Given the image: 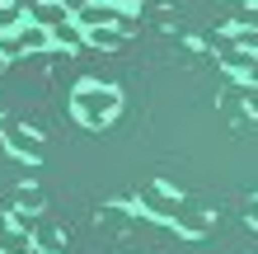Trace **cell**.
<instances>
[{"mask_svg":"<svg viewBox=\"0 0 258 254\" xmlns=\"http://www.w3.org/2000/svg\"><path fill=\"white\" fill-rule=\"evenodd\" d=\"M0 66H5V52H0Z\"/></svg>","mask_w":258,"mask_h":254,"instance_id":"17","label":"cell"},{"mask_svg":"<svg viewBox=\"0 0 258 254\" xmlns=\"http://www.w3.org/2000/svg\"><path fill=\"white\" fill-rule=\"evenodd\" d=\"M113 5H117V10H132V5H141V0H113Z\"/></svg>","mask_w":258,"mask_h":254,"instance_id":"14","label":"cell"},{"mask_svg":"<svg viewBox=\"0 0 258 254\" xmlns=\"http://www.w3.org/2000/svg\"><path fill=\"white\" fill-rule=\"evenodd\" d=\"M174 221H178V226H183V231H192V235H202L211 217H207V212H183V207H178V217H174Z\"/></svg>","mask_w":258,"mask_h":254,"instance_id":"11","label":"cell"},{"mask_svg":"<svg viewBox=\"0 0 258 254\" xmlns=\"http://www.w3.org/2000/svg\"><path fill=\"white\" fill-rule=\"evenodd\" d=\"M24 19L42 24V28H56V24L75 19V14H71V5H61V0H33V5H24Z\"/></svg>","mask_w":258,"mask_h":254,"instance_id":"3","label":"cell"},{"mask_svg":"<svg viewBox=\"0 0 258 254\" xmlns=\"http://www.w3.org/2000/svg\"><path fill=\"white\" fill-rule=\"evenodd\" d=\"M47 47H52V33H47L42 24H28V19H24L19 28H14V38H10L0 52L14 57V52H47Z\"/></svg>","mask_w":258,"mask_h":254,"instance_id":"2","label":"cell"},{"mask_svg":"<svg viewBox=\"0 0 258 254\" xmlns=\"http://www.w3.org/2000/svg\"><path fill=\"white\" fill-rule=\"evenodd\" d=\"M71 113L80 118L85 127H103L117 113V89L113 85H80L71 94Z\"/></svg>","mask_w":258,"mask_h":254,"instance_id":"1","label":"cell"},{"mask_svg":"<svg viewBox=\"0 0 258 254\" xmlns=\"http://www.w3.org/2000/svg\"><path fill=\"white\" fill-rule=\"evenodd\" d=\"M0 254H33V235L10 226L5 235H0Z\"/></svg>","mask_w":258,"mask_h":254,"instance_id":"7","label":"cell"},{"mask_svg":"<svg viewBox=\"0 0 258 254\" xmlns=\"http://www.w3.org/2000/svg\"><path fill=\"white\" fill-rule=\"evenodd\" d=\"M47 33H52V42H61V47H75V42H80V24H75V19H66V24L47 28Z\"/></svg>","mask_w":258,"mask_h":254,"instance_id":"10","label":"cell"},{"mask_svg":"<svg viewBox=\"0 0 258 254\" xmlns=\"http://www.w3.org/2000/svg\"><path fill=\"white\" fill-rule=\"evenodd\" d=\"M141 207H146V212H155V217H178V198H174L169 188H160V184L141 193Z\"/></svg>","mask_w":258,"mask_h":254,"instance_id":"5","label":"cell"},{"mask_svg":"<svg viewBox=\"0 0 258 254\" xmlns=\"http://www.w3.org/2000/svg\"><path fill=\"white\" fill-rule=\"evenodd\" d=\"M28 235H33V249H38V254H71V249H66V240H61V231H56V226H33Z\"/></svg>","mask_w":258,"mask_h":254,"instance_id":"6","label":"cell"},{"mask_svg":"<svg viewBox=\"0 0 258 254\" xmlns=\"http://www.w3.org/2000/svg\"><path fill=\"white\" fill-rule=\"evenodd\" d=\"M19 202L24 207H42V193L38 188H19Z\"/></svg>","mask_w":258,"mask_h":254,"instance_id":"13","label":"cell"},{"mask_svg":"<svg viewBox=\"0 0 258 254\" xmlns=\"http://www.w3.org/2000/svg\"><path fill=\"white\" fill-rule=\"evenodd\" d=\"M85 33H89V42H99V47H117V42L127 38L122 28H108V24H94V28H85Z\"/></svg>","mask_w":258,"mask_h":254,"instance_id":"8","label":"cell"},{"mask_svg":"<svg viewBox=\"0 0 258 254\" xmlns=\"http://www.w3.org/2000/svg\"><path fill=\"white\" fill-rule=\"evenodd\" d=\"M5 146L14 156H24V160H42V141H38V132H28V127H10Z\"/></svg>","mask_w":258,"mask_h":254,"instance_id":"4","label":"cell"},{"mask_svg":"<svg viewBox=\"0 0 258 254\" xmlns=\"http://www.w3.org/2000/svg\"><path fill=\"white\" fill-rule=\"evenodd\" d=\"M5 231H10V217H5V212H0V235H5Z\"/></svg>","mask_w":258,"mask_h":254,"instance_id":"15","label":"cell"},{"mask_svg":"<svg viewBox=\"0 0 258 254\" xmlns=\"http://www.w3.org/2000/svg\"><path fill=\"white\" fill-rule=\"evenodd\" d=\"M249 207H253V221H258V198H253V202H249Z\"/></svg>","mask_w":258,"mask_h":254,"instance_id":"16","label":"cell"},{"mask_svg":"<svg viewBox=\"0 0 258 254\" xmlns=\"http://www.w3.org/2000/svg\"><path fill=\"white\" fill-rule=\"evenodd\" d=\"M19 24H24V5H14V0H0V33H14Z\"/></svg>","mask_w":258,"mask_h":254,"instance_id":"9","label":"cell"},{"mask_svg":"<svg viewBox=\"0 0 258 254\" xmlns=\"http://www.w3.org/2000/svg\"><path fill=\"white\" fill-rule=\"evenodd\" d=\"M230 71H253V52H235L230 57Z\"/></svg>","mask_w":258,"mask_h":254,"instance_id":"12","label":"cell"}]
</instances>
